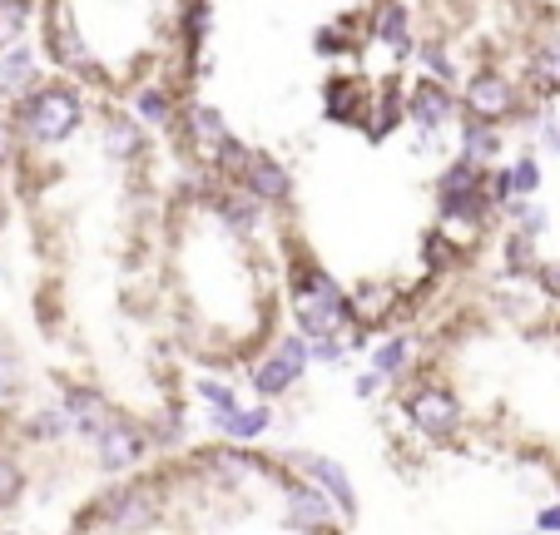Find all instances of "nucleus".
<instances>
[{
  "label": "nucleus",
  "instance_id": "nucleus-7",
  "mask_svg": "<svg viewBox=\"0 0 560 535\" xmlns=\"http://www.w3.org/2000/svg\"><path fill=\"white\" fill-rule=\"evenodd\" d=\"M45 50H50L55 65H65V70L100 74L95 55H90V45L80 40V25L70 21V5H65V0H55L50 15H45Z\"/></svg>",
  "mask_w": 560,
  "mask_h": 535
},
{
  "label": "nucleus",
  "instance_id": "nucleus-32",
  "mask_svg": "<svg viewBox=\"0 0 560 535\" xmlns=\"http://www.w3.org/2000/svg\"><path fill=\"white\" fill-rule=\"evenodd\" d=\"M422 253H427V263H432L436 274H446V268L462 258V248L452 243V233H427V239H422Z\"/></svg>",
  "mask_w": 560,
  "mask_h": 535
},
{
  "label": "nucleus",
  "instance_id": "nucleus-26",
  "mask_svg": "<svg viewBox=\"0 0 560 535\" xmlns=\"http://www.w3.org/2000/svg\"><path fill=\"white\" fill-rule=\"evenodd\" d=\"M417 60H422V70L432 74V80H442V84H452V80H456L452 45H446L442 35H427V40H417Z\"/></svg>",
  "mask_w": 560,
  "mask_h": 535
},
{
  "label": "nucleus",
  "instance_id": "nucleus-30",
  "mask_svg": "<svg viewBox=\"0 0 560 535\" xmlns=\"http://www.w3.org/2000/svg\"><path fill=\"white\" fill-rule=\"evenodd\" d=\"M501 213H506V219H511V229H526V233H536V239L550 229V213L540 209L536 199H511Z\"/></svg>",
  "mask_w": 560,
  "mask_h": 535
},
{
  "label": "nucleus",
  "instance_id": "nucleus-12",
  "mask_svg": "<svg viewBox=\"0 0 560 535\" xmlns=\"http://www.w3.org/2000/svg\"><path fill=\"white\" fill-rule=\"evenodd\" d=\"M179 135H184V144H189V154H199L203 164H209V159L219 154V144L229 139V125H223L219 109L194 105V109H179Z\"/></svg>",
  "mask_w": 560,
  "mask_h": 535
},
{
  "label": "nucleus",
  "instance_id": "nucleus-2",
  "mask_svg": "<svg viewBox=\"0 0 560 535\" xmlns=\"http://www.w3.org/2000/svg\"><path fill=\"white\" fill-rule=\"evenodd\" d=\"M402 417L412 421V431H422V441H432V446L462 441V427H466V411H462V402H456V392L432 377H417L412 387H407Z\"/></svg>",
  "mask_w": 560,
  "mask_h": 535
},
{
  "label": "nucleus",
  "instance_id": "nucleus-24",
  "mask_svg": "<svg viewBox=\"0 0 560 535\" xmlns=\"http://www.w3.org/2000/svg\"><path fill=\"white\" fill-rule=\"evenodd\" d=\"M501 253H506V274H530V278H536V268L546 263V258H540V239H536V233H526V229H511L506 233V248H501Z\"/></svg>",
  "mask_w": 560,
  "mask_h": 535
},
{
  "label": "nucleus",
  "instance_id": "nucleus-22",
  "mask_svg": "<svg viewBox=\"0 0 560 535\" xmlns=\"http://www.w3.org/2000/svg\"><path fill=\"white\" fill-rule=\"evenodd\" d=\"M135 115L144 119V129H170L179 125V105H174V90L170 84H139V95H135Z\"/></svg>",
  "mask_w": 560,
  "mask_h": 535
},
{
  "label": "nucleus",
  "instance_id": "nucleus-41",
  "mask_svg": "<svg viewBox=\"0 0 560 535\" xmlns=\"http://www.w3.org/2000/svg\"><path fill=\"white\" fill-rule=\"evenodd\" d=\"M0 219H5V213H0Z\"/></svg>",
  "mask_w": 560,
  "mask_h": 535
},
{
  "label": "nucleus",
  "instance_id": "nucleus-21",
  "mask_svg": "<svg viewBox=\"0 0 560 535\" xmlns=\"http://www.w3.org/2000/svg\"><path fill=\"white\" fill-rule=\"evenodd\" d=\"M105 149L115 159H144L149 139H144V119L139 115H105Z\"/></svg>",
  "mask_w": 560,
  "mask_h": 535
},
{
  "label": "nucleus",
  "instance_id": "nucleus-27",
  "mask_svg": "<svg viewBox=\"0 0 560 535\" xmlns=\"http://www.w3.org/2000/svg\"><path fill=\"white\" fill-rule=\"evenodd\" d=\"M362 25H352V21H342V25H323V31L313 35V50L317 55H328V60H338V55H352L362 45Z\"/></svg>",
  "mask_w": 560,
  "mask_h": 535
},
{
  "label": "nucleus",
  "instance_id": "nucleus-8",
  "mask_svg": "<svg viewBox=\"0 0 560 535\" xmlns=\"http://www.w3.org/2000/svg\"><path fill=\"white\" fill-rule=\"evenodd\" d=\"M95 462H100V472L105 476H119V472H129V466H139L144 462V452H149V437L139 427H129V421H105V431H100L95 441Z\"/></svg>",
  "mask_w": 560,
  "mask_h": 535
},
{
  "label": "nucleus",
  "instance_id": "nucleus-18",
  "mask_svg": "<svg viewBox=\"0 0 560 535\" xmlns=\"http://www.w3.org/2000/svg\"><path fill=\"white\" fill-rule=\"evenodd\" d=\"M506 149V135H501L497 119H481V115H466L462 119V154L476 159L481 168H491V159Z\"/></svg>",
  "mask_w": 560,
  "mask_h": 535
},
{
  "label": "nucleus",
  "instance_id": "nucleus-25",
  "mask_svg": "<svg viewBox=\"0 0 560 535\" xmlns=\"http://www.w3.org/2000/svg\"><path fill=\"white\" fill-rule=\"evenodd\" d=\"M25 437H31V441H65V437H74V417L65 411V402L40 407L31 421H25Z\"/></svg>",
  "mask_w": 560,
  "mask_h": 535
},
{
  "label": "nucleus",
  "instance_id": "nucleus-4",
  "mask_svg": "<svg viewBox=\"0 0 560 535\" xmlns=\"http://www.w3.org/2000/svg\"><path fill=\"white\" fill-rule=\"evenodd\" d=\"M307 362H313V357H307V337L303 333H283L264 357H258L254 368H248V377H254V392L264 402L288 397V392L303 382Z\"/></svg>",
  "mask_w": 560,
  "mask_h": 535
},
{
  "label": "nucleus",
  "instance_id": "nucleus-37",
  "mask_svg": "<svg viewBox=\"0 0 560 535\" xmlns=\"http://www.w3.org/2000/svg\"><path fill=\"white\" fill-rule=\"evenodd\" d=\"M536 288L560 303V258L556 263H540V268H536Z\"/></svg>",
  "mask_w": 560,
  "mask_h": 535
},
{
  "label": "nucleus",
  "instance_id": "nucleus-15",
  "mask_svg": "<svg viewBox=\"0 0 560 535\" xmlns=\"http://www.w3.org/2000/svg\"><path fill=\"white\" fill-rule=\"evenodd\" d=\"M526 84L540 100L560 95V35H540L526 50Z\"/></svg>",
  "mask_w": 560,
  "mask_h": 535
},
{
  "label": "nucleus",
  "instance_id": "nucleus-16",
  "mask_svg": "<svg viewBox=\"0 0 560 535\" xmlns=\"http://www.w3.org/2000/svg\"><path fill=\"white\" fill-rule=\"evenodd\" d=\"M60 402H65V411L74 417V437L80 441H95L100 431H105V421H115V407H109L100 392H90V387H70Z\"/></svg>",
  "mask_w": 560,
  "mask_h": 535
},
{
  "label": "nucleus",
  "instance_id": "nucleus-20",
  "mask_svg": "<svg viewBox=\"0 0 560 535\" xmlns=\"http://www.w3.org/2000/svg\"><path fill=\"white\" fill-rule=\"evenodd\" d=\"M213 427H219L233 446H238V441H258L264 431H273V407H268V402H258V407H233V411H223V417H213Z\"/></svg>",
  "mask_w": 560,
  "mask_h": 535
},
{
  "label": "nucleus",
  "instance_id": "nucleus-34",
  "mask_svg": "<svg viewBox=\"0 0 560 535\" xmlns=\"http://www.w3.org/2000/svg\"><path fill=\"white\" fill-rule=\"evenodd\" d=\"M487 194L497 209H506L511 199H516V184H511V168H487Z\"/></svg>",
  "mask_w": 560,
  "mask_h": 535
},
{
  "label": "nucleus",
  "instance_id": "nucleus-11",
  "mask_svg": "<svg viewBox=\"0 0 560 535\" xmlns=\"http://www.w3.org/2000/svg\"><path fill=\"white\" fill-rule=\"evenodd\" d=\"M368 35H372V40H377L397 65H402L407 55H417L412 15H407V5H397V0H377V11H372V21H368Z\"/></svg>",
  "mask_w": 560,
  "mask_h": 535
},
{
  "label": "nucleus",
  "instance_id": "nucleus-38",
  "mask_svg": "<svg viewBox=\"0 0 560 535\" xmlns=\"http://www.w3.org/2000/svg\"><path fill=\"white\" fill-rule=\"evenodd\" d=\"M536 135H540V144H546L550 154H560V115H546V119H540Z\"/></svg>",
  "mask_w": 560,
  "mask_h": 535
},
{
  "label": "nucleus",
  "instance_id": "nucleus-33",
  "mask_svg": "<svg viewBox=\"0 0 560 535\" xmlns=\"http://www.w3.org/2000/svg\"><path fill=\"white\" fill-rule=\"evenodd\" d=\"M25 491V472L11 462V456H0V505H15Z\"/></svg>",
  "mask_w": 560,
  "mask_h": 535
},
{
  "label": "nucleus",
  "instance_id": "nucleus-23",
  "mask_svg": "<svg viewBox=\"0 0 560 535\" xmlns=\"http://www.w3.org/2000/svg\"><path fill=\"white\" fill-rule=\"evenodd\" d=\"M0 90H5V95H25V90H35V55L25 50L21 40L0 50Z\"/></svg>",
  "mask_w": 560,
  "mask_h": 535
},
{
  "label": "nucleus",
  "instance_id": "nucleus-17",
  "mask_svg": "<svg viewBox=\"0 0 560 535\" xmlns=\"http://www.w3.org/2000/svg\"><path fill=\"white\" fill-rule=\"evenodd\" d=\"M323 109H328V119H338V125H362L368 95H362L358 74H332V80L323 84Z\"/></svg>",
  "mask_w": 560,
  "mask_h": 535
},
{
  "label": "nucleus",
  "instance_id": "nucleus-35",
  "mask_svg": "<svg viewBox=\"0 0 560 535\" xmlns=\"http://www.w3.org/2000/svg\"><path fill=\"white\" fill-rule=\"evenodd\" d=\"M21 377H25V372H21V357H15V352H0V402L21 392Z\"/></svg>",
  "mask_w": 560,
  "mask_h": 535
},
{
  "label": "nucleus",
  "instance_id": "nucleus-6",
  "mask_svg": "<svg viewBox=\"0 0 560 535\" xmlns=\"http://www.w3.org/2000/svg\"><path fill=\"white\" fill-rule=\"evenodd\" d=\"M526 105L521 100V84L511 80V74H501V70H476L471 80H466V109L471 115H481V119H516V109Z\"/></svg>",
  "mask_w": 560,
  "mask_h": 535
},
{
  "label": "nucleus",
  "instance_id": "nucleus-40",
  "mask_svg": "<svg viewBox=\"0 0 560 535\" xmlns=\"http://www.w3.org/2000/svg\"><path fill=\"white\" fill-rule=\"evenodd\" d=\"M15 154V139H11V125H5V119H0V164H5V159Z\"/></svg>",
  "mask_w": 560,
  "mask_h": 535
},
{
  "label": "nucleus",
  "instance_id": "nucleus-31",
  "mask_svg": "<svg viewBox=\"0 0 560 535\" xmlns=\"http://www.w3.org/2000/svg\"><path fill=\"white\" fill-rule=\"evenodd\" d=\"M25 21H31V0H0V50L21 40Z\"/></svg>",
  "mask_w": 560,
  "mask_h": 535
},
{
  "label": "nucleus",
  "instance_id": "nucleus-13",
  "mask_svg": "<svg viewBox=\"0 0 560 535\" xmlns=\"http://www.w3.org/2000/svg\"><path fill=\"white\" fill-rule=\"evenodd\" d=\"M402 115H407V95H402V84H397V74H387V80L377 84V95L368 100L362 135H368V139H387L392 129L402 125Z\"/></svg>",
  "mask_w": 560,
  "mask_h": 535
},
{
  "label": "nucleus",
  "instance_id": "nucleus-3",
  "mask_svg": "<svg viewBox=\"0 0 560 535\" xmlns=\"http://www.w3.org/2000/svg\"><path fill=\"white\" fill-rule=\"evenodd\" d=\"M100 515H85V531H154L159 525V496L154 481H125L95 505Z\"/></svg>",
  "mask_w": 560,
  "mask_h": 535
},
{
  "label": "nucleus",
  "instance_id": "nucleus-1",
  "mask_svg": "<svg viewBox=\"0 0 560 535\" xmlns=\"http://www.w3.org/2000/svg\"><path fill=\"white\" fill-rule=\"evenodd\" d=\"M80 125H85V100L74 84H35L15 105V129L31 144H65Z\"/></svg>",
  "mask_w": 560,
  "mask_h": 535
},
{
  "label": "nucleus",
  "instance_id": "nucleus-36",
  "mask_svg": "<svg viewBox=\"0 0 560 535\" xmlns=\"http://www.w3.org/2000/svg\"><path fill=\"white\" fill-rule=\"evenodd\" d=\"M382 387H387V377H382L377 368H368V372H358V377H352V392H358V402H377Z\"/></svg>",
  "mask_w": 560,
  "mask_h": 535
},
{
  "label": "nucleus",
  "instance_id": "nucleus-5",
  "mask_svg": "<svg viewBox=\"0 0 560 535\" xmlns=\"http://www.w3.org/2000/svg\"><path fill=\"white\" fill-rule=\"evenodd\" d=\"M278 486H283V525L288 531H338L348 515L338 511V501H332L328 491L317 481H288V476H278Z\"/></svg>",
  "mask_w": 560,
  "mask_h": 535
},
{
  "label": "nucleus",
  "instance_id": "nucleus-28",
  "mask_svg": "<svg viewBox=\"0 0 560 535\" xmlns=\"http://www.w3.org/2000/svg\"><path fill=\"white\" fill-rule=\"evenodd\" d=\"M511 184H516V199H536L540 184H546V174H540V159L530 154V149H521L516 159H511Z\"/></svg>",
  "mask_w": 560,
  "mask_h": 535
},
{
  "label": "nucleus",
  "instance_id": "nucleus-14",
  "mask_svg": "<svg viewBox=\"0 0 560 535\" xmlns=\"http://www.w3.org/2000/svg\"><path fill=\"white\" fill-rule=\"evenodd\" d=\"M244 189H254L264 203H288V194H293V178H288V168L278 164V154H264V149H254V159H248L244 178H238Z\"/></svg>",
  "mask_w": 560,
  "mask_h": 535
},
{
  "label": "nucleus",
  "instance_id": "nucleus-10",
  "mask_svg": "<svg viewBox=\"0 0 560 535\" xmlns=\"http://www.w3.org/2000/svg\"><path fill=\"white\" fill-rule=\"evenodd\" d=\"M283 462L288 466H303V476L307 481H317L323 491L338 501V511L348 515H358V491H352V481H348V472H342V462H332V456H317V452H283Z\"/></svg>",
  "mask_w": 560,
  "mask_h": 535
},
{
  "label": "nucleus",
  "instance_id": "nucleus-39",
  "mask_svg": "<svg viewBox=\"0 0 560 535\" xmlns=\"http://www.w3.org/2000/svg\"><path fill=\"white\" fill-rule=\"evenodd\" d=\"M536 525H540V531H560V501H550L546 511L536 515Z\"/></svg>",
  "mask_w": 560,
  "mask_h": 535
},
{
  "label": "nucleus",
  "instance_id": "nucleus-29",
  "mask_svg": "<svg viewBox=\"0 0 560 535\" xmlns=\"http://www.w3.org/2000/svg\"><path fill=\"white\" fill-rule=\"evenodd\" d=\"M194 392H199V402L209 407V417H223V411L244 407V402H238V392H233L229 382H219V377H199V382H194Z\"/></svg>",
  "mask_w": 560,
  "mask_h": 535
},
{
  "label": "nucleus",
  "instance_id": "nucleus-19",
  "mask_svg": "<svg viewBox=\"0 0 560 535\" xmlns=\"http://www.w3.org/2000/svg\"><path fill=\"white\" fill-rule=\"evenodd\" d=\"M372 368H377L387 382H412V372H417V347H412V337H402V333L382 337V342L372 347Z\"/></svg>",
  "mask_w": 560,
  "mask_h": 535
},
{
  "label": "nucleus",
  "instance_id": "nucleus-9",
  "mask_svg": "<svg viewBox=\"0 0 560 535\" xmlns=\"http://www.w3.org/2000/svg\"><path fill=\"white\" fill-rule=\"evenodd\" d=\"M456 109H462V100L452 95V84L442 80H417L412 90H407V119H412L417 129H446L456 125Z\"/></svg>",
  "mask_w": 560,
  "mask_h": 535
}]
</instances>
